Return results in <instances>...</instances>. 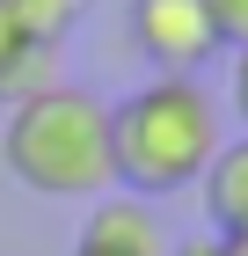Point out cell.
Segmentation results:
<instances>
[{
    "label": "cell",
    "mask_w": 248,
    "mask_h": 256,
    "mask_svg": "<svg viewBox=\"0 0 248 256\" xmlns=\"http://www.w3.org/2000/svg\"><path fill=\"white\" fill-rule=\"evenodd\" d=\"M212 154H219V102L183 74H153L110 110V183H124L146 205L190 190Z\"/></svg>",
    "instance_id": "6da1fadb"
},
{
    "label": "cell",
    "mask_w": 248,
    "mask_h": 256,
    "mask_svg": "<svg viewBox=\"0 0 248 256\" xmlns=\"http://www.w3.org/2000/svg\"><path fill=\"white\" fill-rule=\"evenodd\" d=\"M0 161L37 198H88L95 205L110 190V102L73 80H44L29 96H15L7 132H0Z\"/></svg>",
    "instance_id": "7a4b0ae2"
},
{
    "label": "cell",
    "mask_w": 248,
    "mask_h": 256,
    "mask_svg": "<svg viewBox=\"0 0 248 256\" xmlns=\"http://www.w3.org/2000/svg\"><path fill=\"white\" fill-rule=\"evenodd\" d=\"M124 22H132V44H139V59L161 66V74H183L190 80L197 66L219 52V37H212V22L197 0H132L124 8Z\"/></svg>",
    "instance_id": "3957f363"
},
{
    "label": "cell",
    "mask_w": 248,
    "mask_h": 256,
    "mask_svg": "<svg viewBox=\"0 0 248 256\" xmlns=\"http://www.w3.org/2000/svg\"><path fill=\"white\" fill-rule=\"evenodd\" d=\"M80 249H102V256H168V234H161V205L132 190H102L80 220Z\"/></svg>",
    "instance_id": "277c9868"
},
{
    "label": "cell",
    "mask_w": 248,
    "mask_h": 256,
    "mask_svg": "<svg viewBox=\"0 0 248 256\" xmlns=\"http://www.w3.org/2000/svg\"><path fill=\"white\" fill-rule=\"evenodd\" d=\"M197 198H205V234H241L248 227V132L241 139H219V154L205 161V176H197Z\"/></svg>",
    "instance_id": "5b68a950"
},
{
    "label": "cell",
    "mask_w": 248,
    "mask_h": 256,
    "mask_svg": "<svg viewBox=\"0 0 248 256\" xmlns=\"http://www.w3.org/2000/svg\"><path fill=\"white\" fill-rule=\"evenodd\" d=\"M0 15L22 30V44H37V52H58V44L73 37V22L88 15V0H0Z\"/></svg>",
    "instance_id": "8992f818"
},
{
    "label": "cell",
    "mask_w": 248,
    "mask_h": 256,
    "mask_svg": "<svg viewBox=\"0 0 248 256\" xmlns=\"http://www.w3.org/2000/svg\"><path fill=\"white\" fill-rule=\"evenodd\" d=\"M44 74H51V52L22 44V30L0 15V96H7V102L29 96V88H44Z\"/></svg>",
    "instance_id": "52a82bcc"
},
{
    "label": "cell",
    "mask_w": 248,
    "mask_h": 256,
    "mask_svg": "<svg viewBox=\"0 0 248 256\" xmlns=\"http://www.w3.org/2000/svg\"><path fill=\"white\" fill-rule=\"evenodd\" d=\"M212 22V37H219V52H234V44H248V0H197Z\"/></svg>",
    "instance_id": "ba28073f"
},
{
    "label": "cell",
    "mask_w": 248,
    "mask_h": 256,
    "mask_svg": "<svg viewBox=\"0 0 248 256\" xmlns=\"http://www.w3.org/2000/svg\"><path fill=\"white\" fill-rule=\"evenodd\" d=\"M168 256H227V242L219 234H183V242H168Z\"/></svg>",
    "instance_id": "9c48e42d"
},
{
    "label": "cell",
    "mask_w": 248,
    "mask_h": 256,
    "mask_svg": "<svg viewBox=\"0 0 248 256\" xmlns=\"http://www.w3.org/2000/svg\"><path fill=\"white\" fill-rule=\"evenodd\" d=\"M234 110L248 118V44H234Z\"/></svg>",
    "instance_id": "30bf717a"
},
{
    "label": "cell",
    "mask_w": 248,
    "mask_h": 256,
    "mask_svg": "<svg viewBox=\"0 0 248 256\" xmlns=\"http://www.w3.org/2000/svg\"><path fill=\"white\" fill-rule=\"evenodd\" d=\"M227 256H248V227H241V234H227Z\"/></svg>",
    "instance_id": "8fae6325"
},
{
    "label": "cell",
    "mask_w": 248,
    "mask_h": 256,
    "mask_svg": "<svg viewBox=\"0 0 248 256\" xmlns=\"http://www.w3.org/2000/svg\"><path fill=\"white\" fill-rule=\"evenodd\" d=\"M73 256H102V249H80V242H73Z\"/></svg>",
    "instance_id": "7c38bea8"
}]
</instances>
